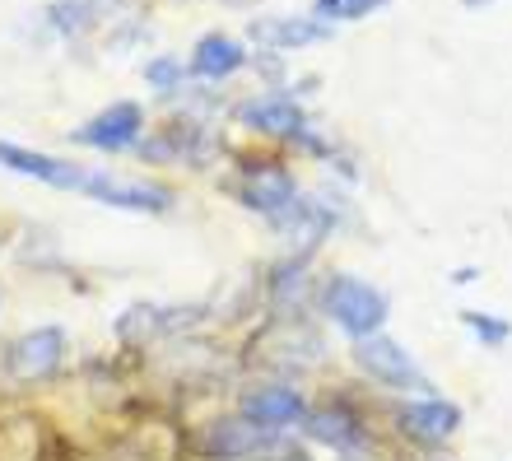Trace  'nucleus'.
I'll list each match as a JSON object with an SVG mask.
<instances>
[{"mask_svg": "<svg viewBox=\"0 0 512 461\" xmlns=\"http://www.w3.org/2000/svg\"><path fill=\"white\" fill-rule=\"evenodd\" d=\"M322 312L350 340H368V336H382L391 303L378 285H368V280H359L350 271H336L322 285Z\"/></svg>", "mask_w": 512, "mask_h": 461, "instance_id": "obj_1", "label": "nucleus"}, {"mask_svg": "<svg viewBox=\"0 0 512 461\" xmlns=\"http://www.w3.org/2000/svg\"><path fill=\"white\" fill-rule=\"evenodd\" d=\"M350 354H354V368H359L368 382L387 387V392L433 396L429 373L415 364V354L405 350L401 340H391V336H368V340H354Z\"/></svg>", "mask_w": 512, "mask_h": 461, "instance_id": "obj_2", "label": "nucleus"}, {"mask_svg": "<svg viewBox=\"0 0 512 461\" xmlns=\"http://www.w3.org/2000/svg\"><path fill=\"white\" fill-rule=\"evenodd\" d=\"M238 196H243L247 210H256L261 219H270V224H280L289 210H294L298 201V182L294 173L284 168V163H247L243 168V182H238Z\"/></svg>", "mask_w": 512, "mask_h": 461, "instance_id": "obj_3", "label": "nucleus"}, {"mask_svg": "<svg viewBox=\"0 0 512 461\" xmlns=\"http://www.w3.org/2000/svg\"><path fill=\"white\" fill-rule=\"evenodd\" d=\"M84 196L112 210H135V215H163L173 210V191L159 182H140V177H117V173H84Z\"/></svg>", "mask_w": 512, "mask_h": 461, "instance_id": "obj_4", "label": "nucleus"}, {"mask_svg": "<svg viewBox=\"0 0 512 461\" xmlns=\"http://www.w3.org/2000/svg\"><path fill=\"white\" fill-rule=\"evenodd\" d=\"M66 359V331L61 326H38L24 331L19 340H10L5 350V373L14 382H47Z\"/></svg>", "mask_w": 512, "mask_h": 461, "instance_id": "obj_5", "label": "nucleus"}, {"mask_svg": "<svg viewBox=\"0 0 512 461\" xmlns=\"http://www.w3.org/2000/svg\"><path fill=\"white\" fill-rule=\"evenodd\" d=\"M140 136H145V108L126 98V103H112V108H103L98 117H89V122L75 131V145H89V150L117 154V150H131V145H140Z\"/></svg>", "mask_w": 512, "mask_h": 461, "instance_id": "obj_6", "label": "nucleus"}, {"mask_svg": "<svg viewBox=\"0 0 512 461\" xmlns=\"http://www.w3.org/2000/svg\"><path fill=\"white\" fill-rule=\"evenodd\" d=\"M247 38L261 47V52H303L312 42L331 38V24L312 19V14H266V19H252L247 24Z\"/></svg>", "mask_w": 512, "mask_h": 461, "instance_id": "obj_7", "label": "nucleus"}, {"mask_svg": "<svg viewBox=\"0 0 512 461\" xmlns=\"http://www.w3.org/2000/svg\"><path fill=\"white\" fill-rule=\"evenodd\" d=\"M275 438H280L275 429H261L247 415H224V420L205 424L201 448H205V457H215V461H247L256 452H266Z\"/></svg>", "mask_w": 512, "mask_h": 461, "instance_id": "obj_8", "label": "nucleus"}, {"mask_svg": "<svg viewBox=\"0 0 512 461\" xmlns=\"http://www.w3.org/2000/svg\"><path fill=\"white\" fill-rule=\"evenodd\" d=\"M238 415H247V420L261 424V429L284 434V429L303 424L308 401H303V392H298V387H289V382H266V387H252V392L238 401Z\"/></svg>", "mask_w": 512, "mask_h": 461, "instance_id": "obj_9", "label": "nucleus"}, {"mask_svg": "<svg viewBox=\"0 0 512 461\" xmlns=\"http://www.w3.org/2000/svg\"><path fill=\"white\" fill-rule=\"evenodd\" d=\"M238 122L256 136H275V140H298L308 131V117L298 108L294 94H261V98H247L238 108Z\"/></svg>", "mask_w": 512, "mask_h": 461, "instance_id": "obj_10", "label": "nucleus"}, {"mask_svg": "<svg viewBox=\"0 0 512 461\" xmlns=\"http://www.w3.org/2000/svg\"><path fill=\"white\" fill-rule=\"evenodd\" d=\"M0 168L38 177V182H47V187H56V191H80L84 187L80 163L56 159V154H42V150H24V145H10V140H0Z\"/></svg>", "mask_w": 512, "mask_h": 461, "instance_id": "obj_11", "label": "nucleus"}, {"mask_svg": "<svg viewBox=\"0 0 512 461\" xmlns=\"http://www.w3.org/2000/svg\"><path fill=\"white\" fill-rule=\"evenodd\" d=\"M396 424H401V434L419 438V443H447L457 434L461 410L452 401H443V396H419V401H405Z\"/></svg>", "mask_w": 512, "mask_h": 461, "instance_id": "obj_12", "label": "nucleus"}, {"mask_svg": "<svg viewBox=\"0 0 512 461\" xmlns=\"http://www.w3.org/2000/svg\"><path fill=\"white\" fill-rule=\"evenodd\" d=\"M303 429H308V438L312 443H322V448H336V452H359L364 448V424L340 406L308 410V415H303Z\"/></svg>", "mask_w": 512, "mask_h": 461, "instance_id": "obj_13", "label": "nucleus"}, {"mask_svg": "<svg viewBox=\"0 0 512 461\" xmlns=\"http://www.w3.org/2000/svg\"><path fill=\"white\" fill-rule=\"evenodd\" d=\"M247 66V47L229 33H205L196 42V52H191V75H201V80H229L238 70Z\"/></svg>", "mask_w": 512, "mask_h": 461, "instance_id": "obj_14", "label": "nucleus"}, {"mask_svg": "<svg viewBox=\"0 0 512 461\" xmlns=\"http://www.w3.org/2000/svg\"><path fill=\"white\" fill-rule=\"evenodd\" d=\"M308 289H312V280H308V271H303V261H289V266H280V275L270 280V303L289 317V312H298L308 303Z\"/></svg>", "mask_w": 512, "mask_h": 461, "instance_id": "obj_15", "label": "nucleus"}, {"mask_svg": "<svg viewBox=\"0 0 512 461\" xmlns=\"http://www.w3.org/2000/svg\"><path fill=\"white\" fill-rule=\"evenodd\" d=\"M378 5H387V0H312V10H317L322 24H350V19L373 14Z\"/></svg>", "mask_w": 512, "mask_h": 461, "instance_id": "obj_16", "label": "nucleus"}, {"mask_svg": "<svg viewBox=\"0 0 512 461\" xmlns=\"http://www.w3.org/2000/svg\"><path fill=\"white\" fill-rule=\"evenodd\" d=\"M461 322L471 326V336L480 340V345H489V350H499V345H508L512 336V322H503V317H489V312H461Z\"/></svg>", "mask_w": 512, "mask_h": 461, "instance_id": "obj_17", "label": "nucleus"}, {"mask_svg": "<svg viewBox=\"0 0 512 461\" xmlns=\"http://www.w3.org/2000/svg\"><path fill=\"white\" fill-rule=\"evenodd\" d=\"M182 75H187V70H182V61H177V56H154V61L145 66V80L154 84V89H163V94L182 89Z\"/></svg>", "mask_w": 512, "mask_h": 461, "instance_id": "obj_18", "label": "nucleus"}, {"mask_svg": "<svg viewBox=\"0 0 512 461\" xmlns=\"http://www.w3.org/2000/svg\"><path fill=\"white\" fill-rule=\"evenodd\" d=\"M466 5H489V0H466Z\"/></svg>", "mask_w": 512, "mask_h": 461, "instance_id": "obj_19", "label": "nucleus"}]
</instances>
